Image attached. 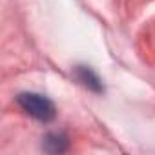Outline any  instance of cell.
Returning a JSON list of instances; mask_svg holds the SVG:
<instances>
[{
    "mask_svg": "<svg viewBox=\"0 0 155 155\" xmlns=\"http://www.w3.org/2000/svg\"><path fill=\"white\" fill-rule=\"evenodd\" d=\"M17 102L18 106L33 119L40 120V122H51L55 117H57V108L55 104L40 95V93H31V91H26V93H20L17 97Z\"/></svg>",
    "mask_w": 155,
    "mask_h": 155,
    "instance_id": "obj_1",
    "label": "cell"
},
{
    "mask_svg": "<svg viewBox=\"0 0 155 155\" xmlns=\"http://www.w3.org/2000/svg\"><path fill=\"white\" fill-rule=\"evenodd\" d=\"M69 148V139L62 131H51L42 139V150L48 153H64Z\"/></svg>",
    "mask_w": 155,
    "mask_h": 155,
    "instance_id": "obj_3",
    "label": "cell"
},
{
    "mask_svg": "<svg viewBox=\"0 0 155 155\" xmlns=\"http://www.w3.org/2000/svg\"><path fill=\"white\" fill-rule=\"evenodd\" d=\"M73 75H75V79L79 81L86 90H90L93 93H102L104 91L102 81L99 79V75L91 68H88V66H77L73 69Z\"/></svg>",
    "mask_w": 155,
    "mask_h": 155,
    "instance_id": "obj_2",
    "label": "cell"
}]
</instances>
